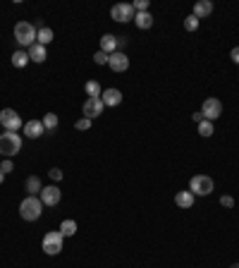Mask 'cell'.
<instances>
[{
  "label": "cell",
  "mask_w": 239,
  "mask_h": 268,
  "mask_svg": "<svg viewBox=\"0 0 239 268\" xmlns=\"http://www.w3.org/2000/svg\"><path fill=\"white\" fill-rule=\"evenodd\" d=\"M213 12V3L211 0H196V5H194V17L196 19H201V17H208Z\"/></svg>",
  "instance_id": "5bb4252c"
},
{
  "label": "cell",
  "mask_w": 239,
  "mask_h": 268,
  "mask_svg": "<svg viewBox=\"0 0 239 268\" xmlns=\"http://www.w3.org/2000/svg\"><path fill=\"white\" fill-rule=\"evenodd\" d=\"M148 0H137V3H132V8H134V12H148Z\"/></svg>",
  "instance_id": "f546056e"
},
{
  "label": "cell",
  "mask_w": 239,
  "mask_h": 268,
  "mask_svg": "<svg viewBox=\"0 0 239 268\" xmlns=\"http://www.w3.org/2000/svg\"><path fill=\"white\" fill-rule=\"evenodd\" d=\"M108 67H110L112 72H125V70H129V58H127V53H122V50H115V53H110V58H108Z\"/></svg>",
  "instance_id": "8fae6325"
},
{
  "label": "cell",
  "mask_w": 239,
  "mask_h": 268,
  "mask_svg": "<svg viewBox=\"0 0 239 268\" xmlns=\"http://www.w3.org/2000/svg\"><path fill=\"white\" fill-rule=\"evenodd\" d=\"M184 29H187V31H196V29H199V19L194 17V15H189V17L184 19Z\"/></svg>",
  "instance_id": "484cf974"
},
{
  "label": "cell",
  "mask_w": 239,
  "mask_h": 268,
  "mask_svg": "<svg viewBox=\"0 0 239 268\" xmlns=\"http://www.w3.org/2000/svg\"><path fill=\"white\" fill-rule=\"evenodd\" d=\"M3 180H5V175H3V173H0V185H3Z\"/></svg>",
  "instance_id": "e575fe53"
},
{
  "label": "cell",
  "mask_w": 239,
  "mask_h": 268,
  "mask_svg": "<svg viewBox=\"0 0 239 268\" xmlns=\"http://www.w3.org/2000/svg\"><path fill=\"white\" fill-rule=\"evenodd\" d=\"M134 24H137V29H151L153 27V17L148 12H137L134 15Z\"/></svg>",
  "instance_id": "ac0fdd59"
},
{
  "label": "cell",
  "mask_w": 239,
  "mask_h": 268,
  "mask_svg": "<svg viewBox=\"0 0 239 268\" xmlns=\"http://www.w3.org/2000/svg\"><path fill=\"white\" fill-rule=\"evenodd\" d=\"M232 268H239V263H232Z\"/></svg>",
  "instance_id": "d590c367"
},
{
  "label": "cell",
  "mask_w": 239,
  "mask_h": 268,
  "mask_svg": "<svg viewBox=\"0 0 239 268\" xmlns=\"http://www.w3.org/2000/svg\"><path fill=\"white\" fill-rule=\"evenodd\" d=\"M84 89H86V93H89V98H96V96H101V93H103L101 91V84L96 82V79H89Z\"/></svg>",
  "instance_id": "603a6c76"
},
{
  "label": "cell",
  "mask_w": 239,
  "mask_h": 268,
  "mask_svg": "<svg viewBox=\"0 0 239 268\" xmlns=\"http://www.w3.org/2000/svg\"><path fill=\"white\" fill-rule=\"evenodd\" d=\"M220 203L225 206V208H232V206H234V199H232V196H222Z\"/></svg>",
  "instance_id": "1f68e13d"
},
{
  "label": "cell",
  "mask_w": 239,
  "mask_h": 268,
  "mask_svg": "<svg viewBox=\"0 0 239 268\" xmlns=\"http://www.w3.org/2000/svg\"><path fill=\"white\" fill-rule=\"evenodd\" d=\"M201 115H203V120L215 122L222 115V103L218 98H206L201 105Z\"/></svg>",
  "instance_id": "ba28073f"
},
{
  "label": "cell",
  "mask_w": 239,
  "mask_h": 268,
  "mask_svg": "<svg viewBox=\"0 0 239 268\" xmlns=\"http://www.w3.org/2000/svg\"><path fill=\"white\" fill-rule=\"evenodd\" d=\"M27 53H29V60H34V63H43L48 58L46 46H41V43H34L31 48H27Z\"/></svg>",
  "instance_id": "2e32d148"
},
{
  "label": "cell",
  "mask_w": 239,
  "mask_h": 268,
  "mask_svg": "<svg viewBox=\"0 0 239 268\" xmlns=\"http://www.w3.org/2000/svg\"><path fill=\"white\" fill-rule=\"evenodd\" d=\"M101 101H103V105L115 108V105L122 103V91H119V89H105V91L101 93Z\"/></svg>",
  "instance_id": "4fadbf2b"
},
{
  "label": "cell",
  "mask_w": 239,
  "mask_h": 268,
  "mask_svg": "<svg viewBox=\"0 0 239 268\" xmlns=\"http://www.w3.org/2000/svg\"><path fill=\"white\" fill-rule=\"evenodd\" d=\"M230 58H232V63H237V65H239V46L230 50Z\"/></svg>",
  "instance_id": "d6a6232c"
},
{
  "label": "cell",
  "mask_w": 239,
  "mask_h": 268,
  "mask_svg": "<svg viewBox=\"0 0 239 268\" xmlns=\"http://www.w3.org/2000/svg\"><path fill=\"white\" fill-rule=\"evenodd\" d=\"M38 199L43 201V206H57L60 199H63V192H60L55 185L43 187V189H41V194H38Z\"/></svg>",
  "instance_id": "30bf717a"
},
{
  "label": "cell",
  "mask_w": 239,
  "mask_h": 268,
  "mask_svg": "<svg viewBox=\"0 0 239 268\" xmlns=\"http://www.w3.org/2000/svg\"><path fill=\"white\" fill-rule=\"evenodd\" d=\"M199 134L206 137V139L211 137V134H213V122L211 120H201V122H199Z\"/></svg>",
  "instance_id": "d4e9b609"
},
{
  "label": "cell",
  "mask_w": 239,
  "mask_h": 268,
  "mask_svg": "<svg viewBox=\"0 0 239 268\" xmlns=\"http://www.w3.org/2000/svg\"><path fill=\"white\" fill-rule=\"evenodd\" d=\"M43 127H46L48 132H53L57 127V115L55 113H46V115H43Z\"/></svg>",
  "instance_id": "cb8c5ba5"
},
{
  "label": "cell",
  "mask_w": 239,
  "mask_h": 268,
  "mask_svg": "<svg viewBox=\"0 0 239 268\" xmlns=\"http://www.w3.org/2000/svg\"><path fill=\"white\" fill-rule=\"evenodd\" d=\"M213 187H215V182L211 175H194L189 182V192L194 196H208L213 192Z\"/></svg>",
  "instance_id": "5b68a950"
},
{
  "label": "cell",
  "mask_w": 239,
  "mask_h": 268,
  "mask_svg": "<svg viewBox=\"0 0 239 268\" xmlns=\"http://www.w3.org/2000/svg\"><path fill=\"white\" fill-rule=\"evenodd\" d=\"M108 53H103V50H96V53H93V63H96V65H108Z\"/></svg>",
  "instance_id": "4316f807"
},
{
  "label": "cell",
  "mask_w": 239,
  "mask_h": 268,
  "mask_svg": "<svg viewBox=\"0 0 239 268\" xmlns=\"http://www.w3.org/2000/svg\"><path fill=\"white\" fill-rule=\"evenodd\" d=\"M12 65L15 67H27L29 65V53L27 50H15V53H12Z\"/></svg>",
  "instance_id": "44dd1931"
},
{
  "label": "cell",
  "mask_w": 239,
  "mask_h": 268,
  "mask_svg": "<svg viewBox=\"0 0 239 268\" xmlns=\"http://www.w3.org/2000/svg\"><path fill=\"white\" fill-rule=\"evenodd\" d=\"M41 189H43V185H41V180H38L36 175H31L27 180V192H29V196H36V194H41Z\"/></svg>",
  "instance_id": "ffe728a7"
},
{
  "label": "cell",
  "mask_w": 239,
  "mask_h": 268,
  "mask_svg": "<svg viewBox=\"0 0 239 268\" xmlns=\"http://www.w3.org/2000/svg\"><path fill=\"white\" fill-rule=\"evenodd\" d=\"M15 170V163L10 160V158H3V163H0V173L3 175H8V173H12Z\"/></svg>",
  "instance_id": "f1b7e54d"
},
{
  "label": "cell",
  "mask_w": 239,
  "mask_h": 268,
  "mask_svg": "<svg viewBox=\"0 0 239 268\" xmlns=\"http://www.w3.org/2000/svg\"><path fill=\"white\" fill-rule=\"evenodd\" d=\"M91 122L93 120H89V118H82V120L74 122V127H77L79 132H86V130H91Z\"/></svg>",
  "instance_id": "83f0119b"
},
{
  "label": "cell",
  "mask_w": 239,
  "mask_h": 268,
  "mask_svg": "<svg viewBox=\"0 0 239 268\" xmlns=\"http://www.w3.org/2000/svg\"><path fill=\"white\" fill-rule=\"evenodd\" d=\"M134 8H132V3H117V5H112L110 10V17L119 24H125V22H134Z\"/></svg>",
  "instance_id": "52a82bcc"
},
{
  "label": "cell",
  "mask_w": 239,
  "mask_h": 268,
  "mask_svg": "<svg viewBox=\"0 0 239 268\" xmlns=\"http://www.w3.org/2000/svg\"><path fill=\"white\" fill-rule=\"evenodd\" d=\"M84 118H89V120H96V118H101L103 111H105V105H103L101 96H96V98H86L84 101Z\"/></svg>",
  "instance_id": "9c48e42d"
},
{
  "label": "cell",
  "mask_w": 239,
  "mask_h": 268,
  "mask_svg": "<svg viewBox=\"0 0 239 268\" xmlns=\"http://www.w3.org/2000/svg\"><path fill=\"white\" fill-rule=\"evenodd\" d=\"M41 213H43V201L38 199V196H27L24 201L19 203V216L24 218V221L34 223L41 218Z\"/></svg>",
  "instance_id": "6da1fadb"
},
{
  "label": "cell",
  "mask_w": 239,
  "mask_h": 268,
  "mask_svg": "<svg viewBox=\"0 0 239 268\" xmlns=\"http://www.w3.org/2000/svg\"><path fill=\"white\" fill-rule=\"evenodd\" d=\"M48 175H50L53 182H60V180H63V170H60V168H50V173H48Z\"/></svg>",
  "instance_id": "4dcf8cb0"
},
{
  "label": "cell",
  "mask_w": 239,
  "mask_h": 268,
  "mask_svg": "<svg viewBox=\"0 0 239 268\" xmlns=\"http://www.w3.org/2000/svg\"><path fill=\"white\" fill-rule=\"evenodd\" d=\"M175 203L180 208H192L194 206V194L187 189V192H177L175 194Z\"/></svg>",
  "instance_id": "e0dca14e"
},
{
  "label": "cell",
  "mask_w": 239,
  "mask_h": 268,
  "mask_svg": "<svg viewBox=\"0 0 239 268\" xmlns=\"http://www.w3.org/2000/svg\"><path fill=\"white\" fill-rule=\"evenodd\" d=\"M53 41V29L50 27H38L36 31V43H41V46H48Z\"/></svg>",
  "instance_id": "d6986e66"
},
{
  "label": "cell",
  "mask_w": 239,
  "mask_h": 268,
  "mask_svg": "<svg viewBox=\"0 0 239 268\" xmlns=\"http://www.w3.org/2000/svg\"><path fill=\"white\" fill-rule=\"evenodd\" d=\"M101 50L103 53H108V56L115 53V50H117V36H115V34H103L101 36Z\"/></svg>",
  "instance_id": "9a60e30c"
},
{
  "label": "cell",
  "mask_w": 239,
  "mask_h": 268,
  "mask_svg": "<svg viewBox=\"0 0 239 268\" xmlns=\"http://www.w3.org/2000/svg\"><path fill=\"white\" fill-rule=\"evenodd\" d=\"M192 120H194V122H196V125H199V122H201V120H203V115H201V111H199V113H194V115H192Z\"/></svg>",
  "instance_id": "836d02e7"
},
{
  "label": "cell",
  "mask_w": 239,
  "mask_h": 268,
  "mask_svg": "<svg viewBox=\"0 0 239 268\" xmlns=\"http://www.w3.org/2000/svg\"><path fill=\"white\" fill-rule=\"evenodd\" d=\"M63 244H65V237L60 230H50L43 235V242H41V247L46 251L48 256H57L60 251H63Z\"/></svg>",
  "instance_id": "277c9868"
},
{
  "label": "cell",
  "mask_w": 239,
  "mask_h": 268,
  "mask_svg": "<svg viewBox=\"0 0 239 268\" xmlns=\"http://www.w3.org/2000/svg\"><path fill=\"white\" fill-rule=\"evenodd\" d=\"M43 132H46L43 120H29V122H24V137H27V139H38Z\"/></svg>",
  "instance_id": "7c38bea8"
},
{
  "label": "cell",
  "mask_w": 239,
  "mask_h": 268,
  "mask_svg": "<svg viewBox=\"0 0 239 268\" xmlns=\"http://www.w3.org/2000/svg\"><path fill=\"white\" fill-rule=\"evenodd\" d=\"M36 31L38 29L34 27L31 22H17V24H15V41H17L19 46L31 48L36 43Z\"/></svg>",
  "instance_id": "7a4b0ae2"
},
{
  "label": "cell",
  "mask_w": 239,
  "mask_h": 268,
  "mask_svg": "<svg viewBox=\"0 0 239 268\" xmlns=\"http://www.w3.org/2000/svg\"><path fill=\"white\" fill-rule=\"evenodd\" d=\"M19 148H22V134H17V132H3L0 134V153H3V158L19 153Z\"/></svg>",
  "instance_id": "3957f363"
},
{
  "label": "cell",
  "mask_w": 239,
  "mask_h": 268,
  "mask_svg": "<svg viewBox=\"0 0 239 268\" xmlns=\"http://www.w3.org/2000/svg\"><path fill=\"white\" fill-rule=\"evenodd\" d=\"M0 125L5 127V132H19L22 127H24L22 118H19L17 111H12V108H5V111H0Z\"/></svg>",
  "instance_id": "8992f818"
},
{
  "label": "cell",
  "mask_w": 239,
  "mask_h": 268,
  "mask_svg": "<svg viewBox=\"0 0 239 268\" xmlns=\"http://www.w3.org/2000/svg\"><path fill=\"white\" fill-rule=\"evenodd\" d=\"M60 232H63V237H72V235H77V223L74 221H63V225H60Z\"/></svg>",
  "instance_id": "7402d4cb"
}]
</instances>
